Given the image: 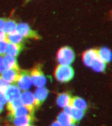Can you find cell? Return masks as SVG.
<instances>
[{
	"label": "cell",
	"instance_id": "obj_30",
	"mask_svg": "<svg viewBox=\"0 0 112 126\" xmlns=\"http://www.w3.org/2000/svg\"><path fill=\"white\" fill-rule=\"evenodd\" d=\"M3 105H3V103H0V112H1L2 110H3Z\"/></svg>",
	"mask_w": 112,
	"mask_h": 126
},
{
	"label": "cell",
	"instance_id": "obj_16",
	"mask_svg": "<svg viewBox=\"0 0 112 126\" xmlns=\"http://www.w3.org/2000/svg\"><path fill=\"white\" fill-rule=\"evenodd\" d=\"M32 120L31 115L26 116L14 117L13 119V124L15 126H26L30 125Z\"/></svg>",
	"mask_w": 112,
	"mask_h": 126
},
{
	"label": "cell",
	"instance_id": "obj_19",
	"mask_svg": "<svg viewBox=\"0 0 112 126\" xmlns=\"http://www.w3.org/2000/svg\"><path fill=\"white\" fill-rule=\"evenodd\" d=\"M20 45L8 42L7 46H6V52L5 53L6 54H8L10 55V56H13L15 57L18 54L19 51H20Z\"/></svg>",
	"mask_w": 112,
	"mask_h": 126
},
{
	"label": "cell",
	"instance_id": "obj_10",
	"mask_svg": "<svg viewBox=\"0 0 112 126\" xmlns=\"http://www.w3.org/2000/svg\"><path fill=\"white\" fill-rule=\"evenodd\" d=\"M71 98L67 93H63L58 94L56 98V103L59 107L61 108H66L71 105Z\"/></svg>",
	"mask_w": 112,
	"mask_h": 126
},
{
	"label": "cell",
	"instance_id": "obj_24",
	"mask_svg": "<svg viewBox=\"0 0 112 126\" xmlns=\"http://www.w3.org/2000/svg\"><path fill=\"white\" fill-rule=\"evenodd\" d=\"M8 44L7 40H3V41H0V55L3 54L6 52V46Z\"/></svg>",
	"mask_w": 112,
	"mask_h": 126
},
{
	"label": "cell",
	"instance_id": "obj_25",
	"mask_svg": "<svg viewBox=\"0 0 112 126\" xmlns=\"http://www.w3.org/2000/svg\"><path fill=\"white\" fill-rule=\"evenodd\" d=\"M6 102H7V100H6L4 92H3V91H0V103H3L4 105Z\"/></svg>",
	"mask_w": 112,
	"mask_h": 126
},
{
	"label": "cell",
	"instance_id": "obj_13",
	"mask_svg": "<svg viewBox=\"0 0 112 126\" xmlns=\"http://www.w3.org/2000/svg\"><path fill=\"white\" fill-rule=\"evenodd\" d=\"M56 121L63 126H68L74 123L71 117L65 111H63L58 114Z\"/></svg>",
	"mask_w": 112,
	"mask_h": 126
},
{
	"label": "cell",
	"instance_id": "obj_31",
	"mask_svg": "<svg viewBox=\"0 0 112 126\" xmlns=\"http://www.w3.org/2000/svg\"><path fill=\"white\" fill-rule=\"evenodd\" d=\"M77 126V125H75V124H74L73 123V124H71L69 125V126Z\"/></svg>",
	"mask_w": 112,
	"mask_h": 126
},
{
	"label": "cell",
	"instance_id": "obj_18",
	"mask_svg": "<svg viewBox=\"0 0 112 126\" xmlns=\"http://www.w3.org/2000/svg\"><path fill=\"white\" fill-rule=\"evenodd\" d=\"M31 110L30 109H29L28 108L24 106V105H22V106L20 107L19 108L14 110V111H13L11 113L14 118L29 115L31 114Z\"/></svg>",
	"mask_w": 112,
	"mask_h": 126
},
{
	"label": "cell",
	"instance_id": "obj_29",
	"mask_svg": "<svg viewBox=\"0 0 112 126\" xmlns=\"http://www.w3.org/2000/svg\"><path fill=\"white\" fill-rule=\"evenodd\" d=\"M51 126H63L60 124L59 122H57V121H55V122H53L52 124H51Z\"/></svg>",
	"mask_w": 112,
	"mask_h": 126
},
{
	"label": "cell",
	"instance_id": "obj_12",
	"mask_svg": "<svg viewBox=\"0 0 112 126\" xmlns=\"http://www.w3.org/2000/svg\"><path fill=\"white\" fill-rule=\"evenodd\" d=\"M48 91L44 86L37 88L34 93L37 103L39 104L41 102H43L48 96Z\"/></svg>",
	"mask_w": 112,
	"mask_h": 126
},
{
	"label": "cell",
	"instance_id": "obj_1",
	"mask_svg": "<svg viewBox=\"0 0 112 126\" xmlns=\"http://www.w3.org/2000/svg\"><path fill=\"white\" fill-rule=\"evenodd\" d=\"M83 61L85 64L91 67L95 71L101 72L105 69L106 64L100 59L97 50L95 49L86 50L83 54Z\"/></svg>",
	"mask_w": 112,
	"mask_h": 126
},
{
	"label": "cell",
	"instance_id": "obj_9",
	"mask_svg": "<svg viewBox=\"0 0 112 126\" xmlns=\"http://www.w3.org/2000/svg\"><path fill=\"white\" fill-rule=\"evenodd\" d=\"M64 111L67 112L71 117L72 120H73V122L78 121V120H79L80 119H82L84 115V112L83 110L75 109V108L73 107L71 105H69V106L65 108Z\"/></svg>",
	"mask_w": 112,
	"mask_h": 126
},
{
	"label": "cell",
	"instance_id": "obj_2",
	"mask_svg": "<svg viewBox=\"0 0 112 126\" xmlns=\"http://www.w3.org/2000/svg\"><path fill=\"white\" fill-rule=\"evenodd\" d=\"M73 69L70 65L59 64L55 70V76L59 81H68L73 77Z\"/></svg>",
	"mask_w": 112,
	"mask_h": 126
},
{
	"label": "cell",
	"instance_id": "obj_4",
	"mask_svg": "<svg viewBox=\"0 0 112 126\" xmlns=\"http://www.w3.org/2000/svg\"><path fill=\"white\" fill-rule=\"evenodd\" d=\"M20 99L23 105L26 107L31 110H33L34 107L38 105L34 93L30 91H24L23 93H21Z\"/></svg>",
	"mask_w": 112,
	"mask_h": 126
},
{
	"label": "cell",
	"instance_id": "obj_6",
	"mask_svg": "<svg viewBox=\"0 0 112 126\" xmlns=\"http://www.w3.org/2000/svg\"><path fill=\"white\" fill-rule=\"evenodd\" d=\"M4 94L6 96L7 102H10L16 99L20 98L21 94V89L17 85L11 84L9 85L4 91Z\"/></svg>",
	"mask_w": 112,
	"mask_h": 126
},
{
	"label": "cell",
	"instance_id": "obj_8",
	"mask_svg": "<svg viewBox=\"0 0 112 126\" xmlns=\"http://www.w3.org/2000/svg\"><path fill=\"white\" fill-rule=\"evenodd\" d=\"M19 72L16 68L12 69H4L1 72V76L5 81L9 83H14L17 80L19 76Z\"/></svg>",
	"mask_w": 112,
	"mask_h": 126
},
{
	"label": "cell",
	"instance_id": "obj_20",
	"mask_svg": "<svg viewBox=\"0 0 112 126\" xmlns=\"http://www.w3.org/2000/svg\"><path fill=\"white\" fill-rule=\"evenodd\" d=\"M23 37L20 34H19L17 32H14L11 33H9L7 35L8 40L10 43L15 44H20L23 40Z\"/></svg>",
	"mask_w": 112,
	"mask_h": 126
},
{
	"label": "cell",
	"instance_id": "obj_5",
	"mask_svg": "<svg viewBox=\"0 0 112 126\" xmlns=\"http://www.w3.org/2000/svg\"><path fill=\"white\" fill-rule=\"evenodd\" d=\"M32 84L36 87H43L46 83V78L44 74L39 69H34L30 75Z\"/></svg>",
	"mask_w": 112,
	"mask_h": 126
},
{
	"label": "cell",
	"instance_id": "obj_28",
	"mask_svg": "<svg viewBox=\"0 0 112 126\" xmlns=\"http://www.w3.org/2000/svg\"><path fill=\"white\" fill-rule=\"evenodd\" d=\"M4 23H5V20L3 18H0V30H3L4 29Z\"/></svg>",
	"mask_w": 112,
	"mask_h": 126
},
{
	"label": "cell",
	"instance_id": "obj_7",
	"mask_svg": "<svg viewBox=\"0 0 112 126\" xmlns=\"http://www.w3.org/2000/svg\"><path fill=\"white\" fill-rule=\"evenodd\" d=\"M16 81H17V86L21 90L24 91H26L30 89L32 85L30 75L26 73L20 74Z\"/></svg>",
	"mask_w": 112,
	"mask_h": 126
},
{
	"label": "cell",
	"instance_id": "obj_3",
	"mask_svg": "<svg viewBox=\"0 0 112 126\" xmlns=\"http://www.w3.org/2000/svg\"><path fill=\"white\" fill-rule=\"evenodd\" d=\"M75 59L73 50L68 46H65L59 49L57 54V59L60 64L70 65Z\"/></svg>",
	"mask_w": 112,
	"mask_h": 126
},
{
	"label": "cell",
	"instance_id": "obj_15",
	"mask_svg": "<svg viewBox=\"0 0 112 126\" xmlns=\"http://www.w3.org/2000/svg\"><path fill=\"white\" fill-rule=\"evenodd\" d=\"M70 105H71L73 107L75 108V109H79V110H83V111H84L87 107V103L85 102V100L83 99L82 98L78 97V96L74 97L71 99Z\"/></svg>",
	"mask_w": 112,
	"mask_h": 126
},
{
	"label": "cell",
	"instance_id": "obj_27",
	"mask_svg": "<svg viewBox=\"0 0 112 126\" xmlns=\"http://www.w3.org/2000/svg\"><path fill=\"white\" fill-rule=\"evenodd\" d=\"M4 69V60H3V57L0 55V73H1Z\"/></svg>",
	"mask_w": 112,
	"mask_h": 126
},
{
	"label": "cell",
	"instance_id": "obj_32",
	"mask_svg": "<svg viewBox=\"0 0 112 126\" xmlns=\"http://www.w3.org/2000/svg\"><path fill=\"white\" fill-rule=\"evenodd\" d=\"M31 126V125H28V126Z\"/></svg>",
	"mask_w": 112,
	"mask_h": 126
},
{
	"label": "cell",
	"instance_id": "obj_11",
	"mask_svg": "<svg viewBox=\"0 0 112 126\" xmlns=\"http://www.w3.org/2000/svg\"><path fill=\"white\" fill-rule=\"evenodd\" d=\"M16 32H17L23 37H29L31 35V33H32V31L29 25L26 23H20L17 24Z\"/></svg>",
	"mask_w": 112,
	"mask_h": 126
},
{
	"label": "cell",
	"instance_id": "obj_17",
	"mask_svg": "<svg viewBox=\"0 0 112 126\" xmlns=\"http://www.w3.org/2000/svg\"><path fill=\"white\" fill-rule=\"evenodd\" d=\"M4 60V69H12V68H16V59L15 57L10 55L6 54L3 57Z\"/></svg>",
	"mask_w": 112,
	"mask_h": 126
},
{
	"label": "cell",
	"instance_id": "obj_23",
	"mask_svg": "<svg viewBox=\"0 0 112 126\" xmlns=\"http://www.w3.org/2000/svg\"><path fill=\"white\" fill-rule=\"evenodd\" d=\"M9 85H10V83H8L1 77H0V91L4 92Z\"/></svg>",
	"mask_w": 112,
	"mask_h": 126
},
{
	"label": "cell",
	"instance_id": "obj_21",
	"mask_svg": "<svg viewBox=\"0 0 112 126\" xmlns=\"http://www.w3.org/2000/svg\"><path fill=\"white\" fill-rule=\"evenodd\" d=\"M16 26H17V23H16L15 21L13 20H7L5 21V23H4L3 30L8 34H9L16 31Z\"/></svg>",
	"mask_w": 112,
	"mask_h": 126
},
{
	"label": "cell",
	"instance_id": "obj_14",
	"mask_svg": "<svg viewBox=\"0 0 112 126\" xmlns=\"http://www.w3.org/2000/svg\"><path fill=\"white\" fill-rule=\"evenodd\" d=\"M98 54L100 59L105 63L110 62L112 60V51L107 47H101L97 50Z\"/></svg>",
	"mask_w": 112,
	"mask_h": 126
},
{
	"label": "cell",
	"instance_id": "obj_26",
	"mask_svg": "<svg viewBox=\"0 0 112 126\" xmlns=\"http://www.w3.org/2000/svg\"><path fill=\"white\" fill-rule=\"evenodd\" d=\"M7 38L6 33L3 30H0V41H3V40H6Z\"/></svg>",
	"mask_w": 112,
	"mask_h": 126
},
{
	"label": "cell",
	"instance_id": "obj_22",
	"mask_svg": "<svg viewBox=\"0 0 112 126\" xmlns=\"http://www.w3.org/2000/svg\"><path fill=\"white\" fill-rule=\"evenodd\" d=\"M22 105H23V103L21 102V99L18 98L8 102V108L10 112L11 113L13 111H14V110H16V109L19 108L20 107L22 106Z\"/></svg>",
	"mask_w": 112,
	"mask_h": 126
}]
</instances>
